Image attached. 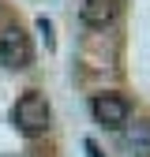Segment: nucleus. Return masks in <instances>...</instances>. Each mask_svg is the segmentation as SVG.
<instances>
[{"instance_id": "nucleus-1", "label": "nucleus", "mask_w": 150, "mask_h": 157, "mask_svg": "<svg viewBox=\"0 0 150 157\" xmlns=\"http://www.w3.org/2000/svg\"><path fill=\"white\" fill-rule=\"evenodd\" d=\"M49 120H53L49 101H45L41 94H34V90L23 94V97L11 105V124L23 131V135H30V139H34V135H45V131H49Z\"/></svg>"}, {"instance_id": "nucleus-2", "label": "nucleus", "mask_w": 150, "mask_h": 157, "mask_svg": "<svg viewBox=\"0 0 150 157\" xmlns=\"http://www.w3.org/2000/svg\"><path fill=\"white\" fill-rule=\"evenodd\" d=\"M90 112H94V120L101 127H109V131H124V124H131V105L120 94H98L90 101Z\"/></svg>"}, {"instance_id": "nucleus-3", "label": "nucleus", "mask_w": 150, "mask_h": 157, "mask_svg": "<svg viewBox=\"0 0 150 157\" xmlns=\"http://www.w3.org/2000/svg\"><path fill=\"white\" fill-rule=\"evenodd\" d=\"M30 37L23 34V26H4L0 30V64L4 67H26L30 64Z\"/></svg>"}, {"instance_id": "nucleus-4", "label": "nucleus", "mask_w": 150, "mask_h": 157, "mask_svg": "<svg viewBox=\"0 0 150 157\" xmlns=\"http://www.w3.org/2000/svg\"><path fill=\"white\" fill-rule=\"evenodd\" d=\"M116 11H120L116 0H83L79 19H83L86 26H94V30H105L112 19H116Z\"/></svg>"}, {"instance_id": "nucleus-5", "label": "nucleus", "mask_w": 150, "mask_h": 157, "mask_svg": "<svg viewBox=\"0 0 150 157\" xmlns=\"http://www.w3.org/2000/svg\"><path fill=\"white\" fill-rule=\"evenodd\" d=\"M124 146L131 157H150V120L124 124Z\"/></svg>"}, {"instance_id": "nucleus-6", "label": "nucleus", "mask_w": 150, "mask_h": 157, "mask_svg": "<svg viewBox=\"0 0 150 157\" xmlns=\"http://www.w3.org/2000/svg\"><path fill=\"white\" fill-rule=\"evenodd\" d=\"M86 153H90V157H101V150H98V146H94L90 139H86Z\"/></svg>"}]
</instances>
